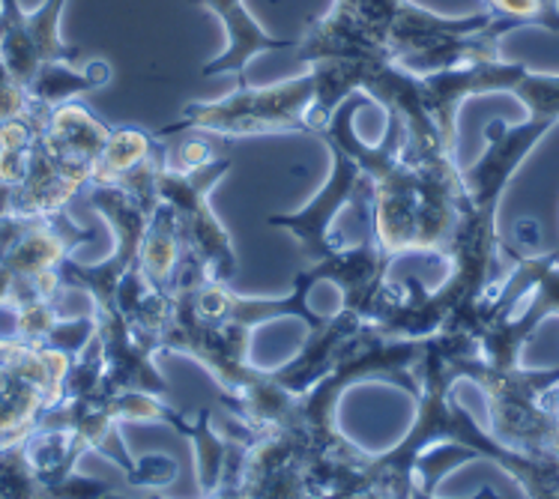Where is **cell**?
<instances>
[{"label": "cell", "instance_id": "6da1fadb", "mask_svg": "<svg viewBox=\"0 0 559 499\" xmlns=\"http://www.w3.org/2000/svg\"><path fill=\"white\" fill-rule=\"evenodd\" d=\"M371 105L368 96H347L318 138L344 147L371 182V227L377 242L399 261L404 254H425L445 261L461 206L467 201L457 156L416 153L407 147V126L386 111V132L380 144H366L356 132V114Z\"/></svg>", "mask_w": 559, "mask_h": 499}, {"label": "cell", "instance_id": "7a4b0ae2", "mask_svg": "<svg viewBox=\"0 0 559 499\" xmlns=\"http://www.w3.org/2000/svg\"><path fill=\"white\" fill-rule=\"evenodd\" d=\"M467 335L473 332L443 330L425 338V351L416 363V419L395 449L383 454L356 452V497H416V473L425 454L440 445H467L485 461H493L518 482L524 497H559V464L502 445L452 395V387L461 380L452 351Z\"/></svg>", "mask_w": 559, "mask_h": 499}, {"label": "cell", "instance_id": "3957f363", "mask_svg": "<svg viewBox=\"0 0 559 499\" xmlns=\"http://www.w3.org/2000/svg\"><path fill=\"white\" fill-rule=\"evenodd\" d=\"M366 63L320 60L302 75L251 87L242 84L213 103H189L180 120L162 126L156 135L206 132L216 138L254 135H320L335 108L359 93Z\"/></svg>", "mask_w": 559, "mask_h": 499}, {"label": "cell", "instance_id": "277c9868", "mask_svg": "<svg viewBox=\"0 0 559 499\" xmlns=\"http://www.w3.org/2000/svg\"><path fill=\"white\" fill-rule=\"evenodd\" d=\"M452 363L461 377L473 380L488 401V431L514 452L538 461L559 464V419L550 409L548 392L559 383V368L526 371L521 363L512 368H497L481 356L476 335L457 344Z\"/></svg>", "mask_w": 559, "mask_h": 499}, {"label": "cell", "instance_id": "5b68a950", "mask_svg": "<svg viewBox=\"0 0 559 499\" xmlns=\"http://www.w3.org/2000/svg\"><path fill=\"white\" fill-rule=\"evenodd\" d=\"M230 168L234 162L225 153L198 168H174L168 159L159 174V201L174 206L186 254L201 263L216 282L228 284L237 275V251L230 234L210 206V194Z\"/></svg>", "mask_w": 559, "mask_h": 499}, {"label": "cell", "instance_id": "8992f818", "mask_svg": "<svg viewBox=\"0 0 559 499\" xmlns=\"http://www.w3.org/2000/svg\"><path fill=\"white\" fill-rule=\"evenodd\" d=\"M323 144L332 153L330 180L320 186L318 194L306 206L266 218L270 225L282 227L297 239L299 249L306 254V263L326 261L347 249L350 242L335 230V222L347 206L366 204L371 198V182H368L366 170L359 168V162L335 141H323Z\"/></svg>", "mask_w": 559, "mask_h": 499}, {"label": "cell", "instance_id": "52a82bcc", "mask_svg": "<svg viewBox=\"0 0 559 499\" xmlns=\"http://www.w3.org/2000/svg\"><path fill=\"white\" fill-rule=\"evenodd\" d=\"M72 356L48 347H27L0 363V449L24 443L48 409L63 401Z\"/></svg>", "mask_w": 559, "mask_h": 499}, {"label": "cell", "instance_id": "ba28073f", "mask_svg": "<svg viewBox=\"0 0 559 499\" xmlns=\"http://www.w3.org/2000/svg\"><path fill=\"white\" fill-rule=\"evenodd\" d=\"M67 0H43L24 10L22 0H0V57L19 84H31L51 63H81V48L60 34Z\"/></svg>", "mask_w": 559, "mask_h": 499}, {"label": "cell", "instance_id": "9c48e42d", "mask_svg": "<svg viewBox=\"0 0 559 499\" xmlns=\"http://www.w3.org/2000/svg\"><path fill=\"white\" fill-rule=\"evenodd\" d=\"M554 123L526 117L521 123H506V120H491L485 126V150L481 156L467 168H461L464 177V192L467 204L485 213H497L500 201L514 174L521 170L526 156L542 144Z\"/></svg>", "mask_w": 559, "mask_h": 499}, {"label": "cell", "instance_id": "30bf717a", "mask_svg": "<svg viewBox=\"0 0 559 499\" xmlns=\"http://www.w3.org/2000/svg\"><path fill=\"white\" fill-rule=\"evenodd\" d=\"M526 69L524 63H509V60H476L464 67L440 69L431 75H419L423 81V96L428 111L440 126L445 147L457 153V114L461 105L476 96H491V93H509L512 96L514 84L521 81Z\"/></svg>", "mask_w": 559, "mask_h": 499}, {"label": "cell", "instance_id": "8fae6325", "mask_svg": "<svg viewBox=\"0 0 559 499\" xmlns=\"http://www.w3.org/2000/svg\"><path fill=\"white\" fill-rule=\"evenodd\" d=\"M395 258L389 254L374 237V227H362V239L338 251L335 258H326L320 263H309L302 273L309 275L311 284L318 287L320 282H330L342 294L344 311H354L356 318L368 323L374 311L377 299L386 290V273Z\"/></svg>", "mask_w": 559, "mask_h": 499}, {"label": "cell", "instance_id": "7c38bea8", "mask_svg": "<svg viewBox=\"0 0 559 499\" xmlns=\"http://www.w3.org/2000/svg\"><path fill=\"white\" fill-rule=\"evenodd\" d=\"M201 10L213 12L222 31H225V48L218 51L204 69V79H218V75H234L237 87L249 84L246 81V69L258 55L266 51H285V48H297L294 39H275L266 27H263L246 7V0H189Z\"/></svg>", "mask_w": 559, "mask_h": 499}, {"label": "cell", "instance_id": "4fadbf2b", "mask_svg": "<svg viewBox=\"0 0 559 499\" xmlns=\"http://www.w3.org/2000/svg\"><path fill=\"white\" fill-rule=\"evenodd\" d=\"M171 428L186 437L194 449V473H198V488L204 497H240L242 461H246V440L225 437L216 431L210 409H201L198 419L189 421L177 409Z\"/></svg>", "mask_w": 559, "mask_h": 499}, {"label": "cell", "instance_id": "5bb4252c", "mask_svg": "<svg viewBox=\"0 0 559 499\" xmlns=\"http://www.w3.org/2000/svg\"><path fill=\"white\" fill-rule=\"evenodd\" d=\"M366 320L356 318L354 311L338 308V314L326 318V323L314 326L309 341L297 351V356L285 363L282 368H273V377L294 395H306L320 377L326 375V368L332 365V356L338 351V344L344 338H350L356 330H362Z\"/></svg>", "mask_w": 559, "mask_h": 499}, {"label": "cell", "instance_id": "9a60e30c", "mask_svg": "<svg viewBox=\"0 0 559 499\" xmlns=\"http://www.w3.org/2000/svg\"><path fill=\"white\" fill-rule=\"evenodd\" d=\"M111 129L115 126L99 120L91 108H84L79 103H63L48 117L46 129H43V141L67 165L87 170L93 180V168H96V159H99L108 135H111Z\"/></svg>", "mask_w": 559, "mask_h": 499}, {"label": "cell", "instance_id": "2e32d148", "mask_svg": "<svg viewBox=\"0 0 559 499\" xmlns=\"http://www.w3.org/2000/svg\"><path fill=\"white\" fill-rule=\"evenodd\" d=\"M91 452L87 440L72 428H36L24 440V454L31 461L39 488L48 497H58V490L79 473V461Z\"/></svg>", "mask_w": 559, "mask_h": 499}, {"label": "cell", "instance_id": "e0dca14e", "mask_svg": "<svg viewBox=\"0 0 559 499\" xmlns=\"http://www.w3.org/2000/svg\"><path fill=\"white\" fill-rule=\"evenodd\" d=\"M183 258L186 249L183 239H180V230H177L174 206L159 201L147 222V230H144V239H141V249H138V270L147 275V282L153 284V287H159V290L174 296Z\"/></svg>", "mask_w": 559, "mask_h": 499}, {"label": "cell", "instance_id": "ac0fdd59", "mask_svg": "<svg viewBox=\"0 0 559 499\" xmlns=\"http://www.w3.org/2000/svg\"><path fill=\"white\" fill-rule=\"evenodd\" d=\"M111 81V67L105 60L91 63H51L39 69L36 79L27 84L31 103L43 111H55L58 105L72 103L81 93L99 91Z\"/></svg>", "mask_w": 559, "mask_h": 499}, {"label": "cell", "instance_id": "d6986e66", "mask_svg": "<svg viewBox=\"0 0 559 499\" xmlns=\"http://www.w3.org/2000/svg\"><path fill=\"white\" fill-rule=\"evenodd\" d=\"M162 141L141 126H115L93 168L91 186H115L156 153Z\"/></svg>", "mask_w": 559, "mask_h": 499}, {"label": "cell", "instance_id": "ffe728a7", "mask_svg": "<svg viewBox=\"0 0 559 499\" xmlns=\"http://www.w3.org/2000/svg\"><path fill=\"white\" fill-rule=\"evenodd\" d=\"M93 335H96V314H84V318H69V320L60 318L58 326L48 332V338L43 347L67 353V356L75 359V356L91 344Z\"/></svg>", "mask_w": 559, "mask_h": 499}, {"label": "cell", "instance_id": "44dd1931", "mask_svg": "<svg viewBox=\"0 0 559 499\" xmlns=\"http://www.w3.org/2000/svg\"><path fill=\"white\" fill-rule=\"evenodd\" d=\"M126 478L135 488H168L177 478V461L168 454H144V458H138L135 473Z\"/></svg>", "mask_w": 559, "mask_h": 499}, {"label": "cell", "instance_id": "7402d4cb", "mask_svg": "<svg viewBox=\"0 0 559 499\" xmlns=\"http://www.w3.org/2000/svg\"><path fill=\"white\" fill-rule=\"evenodd\" d=\"M225 156V150H218L213 141L206 138H192V141H183V147L177 153V165L174 168H198V165H206V162Z\"/></svg>", "mask_w": 559, "mask_h": 499}, {"label": "cell", "instance_id": "603a6c76", "mask_svg": "<svg viewBox=\"0 0 559 499\" xmlns=\"http://www.w3.org/2000/svg\"><path fill=\"white\" fill-rule=\"evenodd\" d=\"M514 237H518V242H521L524 249H538L542 234H538V225L533 218H521V222L514 225Z\"/></svg>", "mask_w": 559, "mask_h": 499}, {"label": "cell", "instance_id": "cb8c5ba5", "mask_svg": "<svg viewBox=\"0 0 559 499\" xmlns=\"http://www.w3.org/2000/svg\"><path fill=\"white\" fill-rule=\"evenodd\" d=\"M31 344H22V341H12V338H0V363H10L15 356H22Z\"/></svg>", "mask_w": 559, "mask_h": 499}]
</instances>
